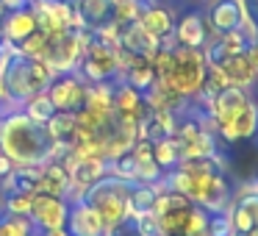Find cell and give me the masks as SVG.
I'll return each mask as SVG.
<instances>
[{
    "label": "cell",
    "mask_w": 258,
    "mask_h": 236,
    "mask_svg": "<svg viewBox=\"0 0 258 236\" xmlns=\"http://www.w3.org/2000/svg\"><path fill=\"white\" fill-rule=\"evenodd\" d=\"M64 147L53 139L45 123H36L23 108L0 117V150L17 167H39V164L61 158Z\"/></svg>",
    "instance_id": "6da1fadb"
},
{
    "label": "cell",
    "mask_w": 258,
    "mask_h": 236,
    "mask_svg": "<svg viewBox=\"0 0 258 236\" xmlns=\"http://www.w3.org/2000/svg\"><path fill=\"white\" fill-rule=\"evenodd\" d=\"M53 78H58V73L42 58L23 56L20 50L0 56V84L6 89V97L14 100L20 108L31 95H39L53 84Z\"/></svg>",
    "instance_id": "7a4b0ae2"
},
{
    "label": "cell",
    "mask_w": 258,
    "mask_h": 236,
    "mask_svg": "<svg viewBox=\"0 0 258 236\" xmlns=\"http://www.w3.org/2000/svg\"><path fill=\"white\" fill-rule=\"evenodd\" d=\"M206 70H208V62H206V56H203V50L172 45L167 73L156 81H161V84L167 86V89H172L178 97L191 100V97H197L203 92V86H206Z\"/></svg>",
    "instance_id": "3957f363"
},
{
    "label": "cell",
    "mask_w": 258,
    "mask_h": 236,
    "mask_svg": "<svg viewBox=\"0 0 258 236\" xmlns=\"http://www.w3.org/2000/svg\"><path fill=\"white\" fill-rule=\"evenodd\" d=\"M134 189V181H122L117 175H103L97 184H92L86 189L84 200L100 214L106 230H111L114 225H119L128 217V195Z\"/></svg>",
    "instance_id": "277c9868"
},
{
    "label": "cell",
    "mask_w": 258,
    "mask_h": 236,
    "mask_svg": "<svg viewBox=\"0 0 258 236\" xmlns=\"http://www.w3.org/2000/svg\"><path fill=\"white\" fill-rule=\"evenodd\" d=\"M47 97H50L56 111H81L86 103V81L78 73H64L58 78H53V84L47 86Z\"/></svg>",
    "instance_id": "5b68a950"
},
{
    "label": "cell",
    "mask_w": 258,
    "mask_h": 236,
    "mask_svg": "<svg viewBox=\"0 0 258 236\" xmlns=\"http://www.w3.org/2000/svg\"><path fill=\"white\" fill-rule=\"evenodd\" d=\"M208 39H211V28H208L206 14L203 12L189 9V12H183L178 20H175V28H172V42L175 45L203 50Z\"/></svg>",
    "instance_id": "8992f818"
},
{
    "label": "cell",
    "mask_w": 258,
    "mask_h": 236,
    "mask_svg": "<svg viewBox=\"0 0 258 236\" xmlns=\"http://www.w3.org/2000/svg\"><path fill=\"white\" fill-rule=\"evenodd\" d=\"M67 214H70V203L64 197L34 195L28 217L34 219V225L39 230H47V228H61V225H67Z\"/></svg>",
    "instance_id": "52a82bcc"
},
{
    "label": "cell",
    "mask_w": 258,
    "mask_h": 236,
    "mask_svg": "<svg viewBox=\"0 0 258 236\" xmlns=\"http://www.w3.org/2000/svg\"><path fill=\"white\" fill-rule=\"evenodd\" d=\"M217 67L222 70L228 86H239V89H250V86L255 84V78H258V70H255V64L250 62L247 50L222 56V58L217 62Z\"/></svg>",
    "instance_id": "ba28073f"
},
{
    "label": "cell",
    "mask_w": 258,
    "mask_h": 236,
    "mask_svg": "<svg viewBox=\"0 0 258 236\" xmlns=\"http://www.w3.org/2000/svg\"><path fill=\"white\" fill-rule=\"evenodd\" d=\"M67 230H70L73 236H106V225H103L100 214H97L86 200L70 203Z\"/></svg>",
    "instance_id": "9c48e42d"
},
{
    "label": "cell",
    "mask_w": 258,
    "mask_h": 236,
    "mask_svg": "<svg viewBox=\"0 0 258 236\" xmlns=\"http://www.w3.org/2000/svg\"><path fill=\"white\" fill-rule=\"evenodd\" d=\"M206 23L211 28V36L228 34V31H239L241 25V9L239 0H211L206 12Z\"/></svg>",
    "instance_id": "30bf717a"
},
{
    "label": "cell",
    "mask_w": 258,
    "mask_h": 236,
    "mask_svg": "<svg viewBox=\"0 0 258 236\" xmlns=\"http://www.w3.org/2000/svg\"><path fill=\"white\" fill-rule=\"evenodd\" d=\"M161 42L153 39L145 28L139 25V20L131 25H119V50L128 53V56H142V58H150L153 53L158 50Z\"/></svg>",
    "instance_id": "8fae6325"
},
{
    "label": "cell",
    "mask_w": 258,
    "mask_h": 236,
    "mask_svg": "<svg viewBox=\"0 0 258 236\" xmlns=\"http://www.w3.org/2000/svg\"><path fill=\"white\" fill-rule=\"evenodd\" d=\"M114 114L139 123V120L147 114V106H145L142 92L134 89L131 84H125V81H114Z\"/></svg>",
    "instance_id": "7c38bea8"
},
{
    "label": "cell",
    "mask_w": 258,
    "mask_h": 236,
    "mask_svg": "<svg viewBox=\"0 0 258 236\" xmlns=\"http://www.w3.org/2000/svg\"><path fill=\"white\" fill-rule=\"evenodd\" d=\"M36 28H39V25H36V14L25 6V9H20V12H9L6 17H3V23H0V36L9 39L17 47L20 42L28 39Z\"/></svg>",
    "instance_id": "4fadbf2b"
},
{
    "label": "cell",
    "mask_w": 258,
    "mask_h": 236,
    "mask_svg": "<svg viewBox=\"0 0 258 236\" xmlns=\"http://www.w3.org/2000/svg\"><path fill=\"white\" fill-rule=\"evenodd\" d=\"M139 25L153 36V39L161 42V39H167V36H172L175 12L169 6H164V3H158V6H147V9H142V14H139Z\"/></svg>",
    "instance_id": "5bb4252c"
},
{
    "label": "cell",
    "mask_w": 258,
    "mask_h": 236,
    "mask_svg": "<svg viewBox=\"0 0 258 236\" xmlns=\"http://www.w3.org/2000/svg\"><path fill=\"white\" fill-rule=\"evenodd\" d=\"M39 175H42V164L39 167H14L9 175L0 178V189L9 195H39Z\"/></svg>",
    "instance_id": "9a60e30c"
},
{
    "label": "cell",
    "mask_w": 258,
    "mask_h": 236,
    "mask_svg": "<svg viewBox=\"0 0 258 236\" xmlns=\"http://www.w3.org/2000/svg\"><path fill=\"white\" fill-rule=\"evenodd\" d=\"M70 192V172L61 161H47L42 164L39 175V195H53V197H67Z\"/></svg>",
    "instance_id": "2e32d148"
},
{
    "label": "cell",
    "mask_w": 258,
    "mask_h": 236,
    "mask_svg": "<svg viewBox=\"0 0 258 236\" xmlns=\"http://www.w3.org/2000/svg\"><path fill=\"white\" fill-rule=\"evenodd\" d=\"M78 12L84 20V28L97 31L103 25L114 23V0H81Z\"/></svg>",
    "instance_id": "e0dca14e"
},
{
    "label": "cell",
    "mask_w": 258,
    "mask_h": 236,
    "mask_svg": "<svg viewBox=\"0 0 258 236\" xmlns=\"http://www.w3.org/2000/svg\"><path fill=\"white\" fill-rule=\"evenodd\" d=\"M153 161H156L164 172H169V169L178 167V164H180V145H178V139H175V136H167V139L153 142Z\"/></svg>",
    "instance_id": "ac0fdd59"
},
{
    "label": "cell",
    "mask_w": 258,
    "mask_h": 236,
    "mask_svg": "<svg viewBox=\"0 0 258 236\" xmlns=\"http://www.w3.org/2000/svg\"><path fill=\"white\" fill-rule=\"evenodd\" d=\"M45 125H47V131L53 134V139H56L58 145H73V139H75V114L56 111Z\"/></svg>",
    "instance_id": "d6986e66"
},
{
    "label": "cell",
    "mask_w": 258,
    "mask_h": 236,
    "mask_svg": "<svg viewBox=\"0 0 258 236\" xmlns=\"http://www.w3.org/2000/svg\"><path fill=\"white\" fill-rule=\"evenodd\" d=\"M36 233V225L25 214H0V236H31Z\"/></svg>",
    "instance_id": "ffe728a7"
},
{
    "label": "cell",
    "mask_w": 258,
    "mask_h": 236,
    "mask_svg": "<svg viewBox=\"0 0 258 236\" xmlns=\"http://www.w3.org/2000/svg\"><path fill=\"white\" fill-rule=\"evenodd\" d=\"M23 114H28V117L36 120V123H47V120L56 114V108H53L47 92H39V95H31L28 100L23 103Z\"/></svg>",
    "instance_id": "44dd1931"
},
{
    "label": "cell",
    "mask_w": 258,
    "mask_h": 236,
    "mask_svg": "<svg viewBox=\"0 0 258 236\" xmlns=\"http://www.w3.org/2000/svg\"><path fill=\"white\" fill-rule=\"evenodd\" d=\"M142 14L139 0H114V23L117 25H131Z\"/></svg>",
    "instance_id": "7402d4cb"
},
{
    "label": "cell",
    "mask_w": 258,
    "mask_h": 236,
    "mask_svg": "<svg viewBox=\"0 0 258 236\" xmlns=\"http://www.w3.org/2000/svg\"><path fill=\"white\" fill-rule=\"evenodd\" d=\"M45 45H47V34L45 31L36 28L34 34L28 36V39H23L17 45V50L23 53V56H31V58H42V53H45Z\"/></svg>",
    "instance_id": "603a6c76"
},
{
    "label": "cell",
    "mask_w": 258,
    "mask_h": 236,
    "mask_svg": "<svg viewBox=\"0 0 258 236\" xmlns=\"http://www.w3.org/2000/svg\"><path fill=\"white\" fill-rule=\"evenodd\" d=\"M31 203H34V195H9L3 211H9V214H25V217H28V214H31Z\"/></svg>",
    "instance_id": "cb8c5ba5"
},
{
    "label": "cell",
    "mask_w": 258,
    "mask_h": 236,
    "mask_svg": "<svg viewBox=\"0 0 258 236\" xmlns=\"http://www.w3.org/2000/svg\"><path fill=\"white\" fill-rule=\"evenodd\" d=\"M28 6V0H0V9H3V12H20V9H25Z\"/></svg>",
    "instance_id": "d4e9b609"
},
{
    "label": "cell",
    "mask_w": 258,
    "mask_h": 236,
    "mask_svg": "<svg viewBox=\"0 0 258 236\" xmlns=\"http://www.w3.org/2000/svg\"><path fill=\"white\" fill-rule=\"evenodd\" d=\"M14 167H17V164H14V161H12V158H9V156H6V153L0 150V178H3V175H9V172H12V169H14Z\"/></svg>",
    "instance_id": "484cf974"
},
{
    "label": "cell",
    "mask_w": 258,
    "mask_h": 236,
    "mask_svg": "<svg viewBox=\"0 0 258 236\" xmlns=\"http://www.w3.org/2000/svg\"><path fill=\"white\" fill-rule=\"evenodd\" d=\"M39 236H73L67 230V225H61V228H47V230H42Z\"/></svg>",
    "instance_id": "4316f807"
},
{
    "label": "cell",
    "mask_w": 258,
    "mask_h": 236,
    "mask_svg": "<svg viewBox=\"0 0 258 236\" xmlns=\"http://www.w3.org/2000/svg\"><path fill=\"white\" fill-rule=\"evenodd\" d=\"M247 56H250V62L255 64V70H258V39H252L250 45H247Z\"/></svg>",
    "instance_id": "83f0119b"
},
{
    "label": "cell",
    "mask_w": 258,
    "mask_h": 236,
    "mask_svg": "<svg viewBox=\"0 0 258 236\" xmlns=\"http://www.w3.org/2000/svg\"><path fill=\"white\" fill-rule=\"evenodd\" d=\"M31 236H39V230H36V233H31Z\"/></svg>",
    "instance_id": "f1b7e54d"
},
{
    "label": "cell",
    "mask_w": 258,
    "mask_h": 236,
    "mask_svg": "<svg viewBox=\"0 0 258 236\" xmlns=\"http://www.w3.org/2000/svg\"><path fill=\"white\" fill-rule=\"evenodd\" d=\"M73 3H81V0H73Z\"/></svg>",
    "instance_id": "f546056e"
}]
</instances>
